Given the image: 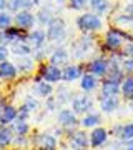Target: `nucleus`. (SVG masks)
<instances>
[{
  "label": "nucleus",
  "instance_id": "obj_16",
  "mask_svg": "<svg viewBox=\"0 0 133 150\" xmlns=\"http://www.w3.org/2000/svg\"><path fill=\"white\" fill-rule=\"evenodd\" d=\"M83 74H85V72H83V69H82V65L68 64L67 67L62 69V82H65V83H73V82H78Z\"/></svg>",
  "mask_w": 133,
  "mask_h": 150
},
{
  "label": "nucleus",
  "instance_id": "obj_46",
  "mask_svg": "<svg viewBox=\"0 0 133 150\" xmlns=\"http://www.w3.org/2000/svg\"><path fill=\"white\" fill-rule=\"evenodd\" d=\"M122 150H133V140L132 142H128V144H123Z\"/></svg>",
  "mask_w": 133,
  "mask_h": 150
},
{
  "label": "nucleus",
  "instance_id": "obj_25",
  "mask_svg": "<svg viewBox=\"0 0 133 150\" xmlns=\"http://www.w3.org/2000/svg\"><path fill=\"white\" fill-rule=\"evenodd\" d=\"M101 122H103V118H101V113L96 112V110H93V112L87 113V115H83V117L80 118V125L83 127V129H96V127H100Z\"/></svg>",
  "mask_w": 133,
  "mask_h": 150
},
{
  "label": "nucleus",
  "instance_id": "obj_22",
  "mask_svg": "<svg viewBox=\"0 0 133 150\" xmlns=\"http://www.w3.org/2000/svg\"><path fill=\"white\" fill-rule=\"evenodd\" d=\"M32 93L35 97H40V98L45 100V98L53 95V85L45 80H35L32 85Z\"/></svg>",
  "mask_w": 133,
  "mask_h": 150
},
{
  "label": "nucleus",
  "instance_id": "obj_14",
  "mask_svg": "<svg viewBox=\"0 0 133 150\" xmlns=\"http://www.w3.org/2000/svg\"><path fill=\"white\" fill-rule=\"evenodd\" d=\"M108 67H110V62H108V57H95L88 62V72L93 74L98 79H105L106 72H108Z\"/></svg>",
  "mask_w": 133,
  "mask_h": 150
},
{
  "label": "nucleus",
  "instance_id": "obj_36",
  "mask_svg": "<svg viewBox=\"0 0 133 150\" xmlns=\"http://www.w3.org/2000/svg\"><path fill=\"white\" fill-rule=\"evenodd\" d=\"M45 110H47V112H57V110H60V105H58V102H57L55 95L45 98Z\"/></svg>",
  "mask_w": 133,
  "mask_h": 150
},
{
  "label": "nucleus",
  "instance_id": "obj_37",
  "mask_svg": "<svg viewBox=\"0 0 133 150\" xmlns=\"http://www.w3.org/2000/svg\"><path fill=\"white\" fill-rule=\"evenodd\" d=\"M122 70L125 75H133V59L123 57L122 59Z\"/></svg>",
  "mask_w": 133,
  "mask_h": 150
},
{
  "label": "nucleus",
  "instance_id": "obj_29",
  "mask_svg": "<svg viewBox=\"0 0 133 150\" xmlns=\"http://www.w3.org/2000/svg\"><path fill=\"white\" fill-rule=\"evenodd\" d=\"M120 95L127 102L133 100V75H127L123 79L122 85H120Z\"/></svg>",
  "mask_w": 133,
  "mask_h": 150
},
{
  "label": "nucleus",
  "instance_id": "obj_7",
  "mask_svg": "<svg viewBox=\"0 0 133 150\" xmlns=\"http://www.w3.org/2000/svg\"><path fill=\"white\" fill-rule=\"evenodd\" d=\"M95 48V40L91 35H82L77 42L72 45V57L77 60L85 59V55H88Z\"/></svg>",
  "mask_w": 133,
  "mask_h": 150
},
{
  "label": "nucleus",
  "instance_id": "obj_44",
  "mask_svg": "<svg viewBox=\"0 0 133 150\" xmlns=\"http://www.w3.org/2000/svg\"><path fill=\"white\" fill-rule=\"evenodd\" d=\"M123 13H127V15H133V2H130V4L125 5V12H123Z\"/></svg>",
  "mask_w": 133,
  "mask_h": 150
},
{
  "label": "nucleus",
  "instance_id": "obj_26",
  "mask_svg": "<svg viewBox=\"0 0 133 150\" xmlns=\"http://www.w3.org/2000/svg\"><path fill=\"white\" fill-rule=\"evenodd\" d=\"M88 7H90V12L103 17L110 12L112 4H110V0H88Z\"/></svg>",
  "mask_w": 133,
  "mask_h": 150
},
{
  "label": "nucleus",
  "instance_id": "obj_3",
  "mask_svg": "<svg viewBox=\"0 0 133 150\" xmlns=\"http://www.w3.org/2000/svg\"><path fill=\"white\" fill-rule=\"evenodd\" d=\"M45 32H47V40L55 43V47H60L67 40V35H68V32H67V23L58 15L48 23V27L45 28Z\"/></svg>",
  "mask_w": 133,
  "mask_h": 150
},
{
  "label": "nucleus",
  "instance_id": "obj_24",
  "mask_svg": "<svg viewBox=\"0 0 133 150\" xmlns=\"http://www.w3.org/2000/svg\"><path fill=\"white\" fill-rule=\"evenodd\" d=\"M53 95H55V98H57L60 108L67 107V103H72V100H73V97H75L73 92L70 90L68 85H58Z\"/></svg>",
  "mask_w": 133,
  "mask_h": 150
},
{
  "label": "nucleus",
  "instance_id": "obj_43",
  "mask_svg": "<svg viewBox=\"0 0 133 150\" xmlns=\"http://www.w3.org/2000/svg\"><path fill=\"white\" fill-rule=\"evenodd\" d=\"M8 55H10V48L5 47V45H0V64L5 62Z\"/></svg>",
  "mask_w": 133,
  "mask_h": 150
},
{
  "label": "nucleus",
  "instance_id": "obj_1",
  "mask_svg": "<svg viewBox=\"0 0 133 150\" xmlns=\"http://www.w3.org/2000/svg\"><path fill=\"white\" fill-rule=\"evenodd\" d=\"M133 35L132 33L125 32V30H120L117 27L108 28L103 35V48L108 50V52H118L122 50V47L125 45V42H132Z\"/></svg>",
  "mask_w": 133,
  "mask_h": 150
},
{
  "label": "nucleus",
  "instance_id": "obj_48",
  "mask_svg": "<svg viewBox=\"0 0 133 150\" xmlns=\"http://www.w3.org/2000/svg\"><path fill=\"white\" fill-rule=\"evenodd\" d=\"M130 2H133V0H130Z\"/></svg>",
  "mask_w": 133,
  "mask_h": 150
},
{
  "label": "nucleus",
  "instance_id": "obj_47",
  "mask_svg": "<svg viewBox=\"0 0 133 150\" xmlns=\"http://www.w3.org/2000/svg\"><path fill=\"white\" fill-rule=\"evenodd\" d=\"M128 108L133 112V100H130V102H128Z\"/></svg>",
  "mask_w": 133,
  "mask_h": 150
},
{
  "label": "nucleus",
  "instance_id": "obj_18",
  "mask_svg": "<svg viewBox=\"0 0 133 150\" xmlns=\"http://www.w3.org/2000/svg\"><path fill=\"white\" fill-rule=\"evenodd\" d=\"M98 105H100L101 113H115L122 105V98L120 97H100L98 98Z\"/></svg>",
  "mask_w": 133,
  "mask_h": 150
},
{
  "label": "nucleus",
  "instance_id": "obj_23",
  "mask_svg": "<svg viewBox=\"0 0 133 150\" xmlns=\"http://www.w3.org/2000/svg\"><path fill=\"white\" fill-rule=\"evenodd\" d=\"M112 23H113V27L120 28V30H125V32L133 35V15H127V13L115 15L112 18Z\"/></svg>",
  "mask_w": 133,
  "mask_h": 150
},
{
  "label": "nucleus",
  "instance_id": "obj_10",
  "mask_svg": "<svg viewBox=\"0 0 133 150\" xmlns=\"http://www.w3.org/2000/svg\"><path fill=\"white\" fill-rule=\"evenodd\" d=\"M68 147L70 150H90V135L85 130H75L72 135H68Z\"/></svg>",
  "mask_w": 133,
  "mask_h": 150
},
{
  "label": "nucleus",
  "instance_id": "obj_38",
  "mask_svg": "<svg viewBox=\"0 0 133 150\" xmlns=\"http://www.w3.org/2000/svg\"><path fill=\"white\" fill-rule=\"evenodd\" d=\"M7 10L15 15L17 12L22 10V0H8V5H7Z\"/></svg>",
  "mask_w": 133,
  "mask_h": 150
},
{
  "label": "nucleus",
  "instance_id": "obj_34",
  "mask_svg": "<svg viewBox=\"0 0 133 150\" xmlns=\"http://www.w3.org/2000/svg\"><path fill=\"white\" fill-rule=\"evenodd\" d=\"M13 23V17L8 10L0 12V30H8Z\"/></svg>",
  "mask_w": 133,
  "mask_h": 150
},
{
  "label": "nucleus",
  "instance_id": "obj_41",
  "mask_svg": "<svg viewBox=\"0 0 133 150\" xmlns=\"http://www.w3.org/2000/svg\"><path fill=\"white\" fill-rule=\"evenodd\" d=\"M48 4L55 12H60L63 7H67V0H48Z\"/></svg>",
  "mask_w": 133,
  "mask_h": 150
},
{
  "label": "nucleus",
  "instance_id": "obj_31",
  "mask_svg": "<svg viewBox=\"0 0 133 150\" xmlns=\"http://www.w3.org/2000/svg\"><path fill=\"white\" fill-rule=\"evenodd\" d=\"M10 127H12V130H13V134L20 135V137H27V135L30 134V130H32L28 120H20V118H17Z\"/></svg>",
  "mask_w": 133,
  "mask_h": 150
},
{
  "label": "nucleus",
  "instance_id": "obj_13",
  "mask_svg": "<svg viewBox=\"0 0 133 150\" xmlns=\"http://www.w3.org/2000/svg\"><path fill=\"white\" fill-rule=\"evenodd\" d=\"M47 32L43 28H33L27 35V43L32 47V50H40V48L47 47Z\"/></svg>",
  "mask_w": 133,
  "mask_h": 150
},
{
  "label": "nucleus",
  "instance_id": "obj_30",
  "mask_svg": "<svg viewBox=\"0 0 133 150\" xmlns=\"http://www.w3.org/2000/svg\"><path fill=\"white\" fill-rule=\"evenodd\" d=\"M17 69L20 74H30L33 69H35V60H33L32 55L28 57H17Z\"/></svg>",
  "mask_w": 133,
  "mask_h": 150
},
{
  "label": "nucleus",
  "instance_id": "obj_11",
  "mask_svg": "<svg viewBox=\"0 0 133 150\" xmlns=\"http://www.w3.org/2000/svg\"><path fill=\"white\" fill-rule=\"evenodd\" d=\"M70 57H72V54H70L63 45H60V47H53L52 52L48 54V64L57 65V67H60V69H63V67L68 65Z\"/></svg>",
  "mask_w": 133,
  "mask_h": 150
},
{
  "label": "nucleus",
  "instance_id": "obj_5",
  "mask_svg": "<svg viewBox=\"0 0 133 150\" xmlns=\"http://www.w3.org/2000/svg\"><path fill=\"white\" fill-rule=\"evenodd\" d=\"M70 108H72L78 117H83V115H87V113H90V112L95 110V100H93V97H91L90 93L82 92V93L73 97V100L70 103Z\"/></svg>",
  "mask_w": 133,
  "mask_h": 150
},
{
  "label": "nucleus",
  "instance_id": "obj_40",
  "mask_svg": "<svg viewBox=\"0 0 133 150\" xmlns=\"http://www.w3.org/2000/svg\"><path fill=\"white\" fill-rule=\"evenodd\" d=\"M122 55L123 57H128V59H133V40L132 42H125V45L122 47Z\"/></svg>",
  "mask_w": 133,
  "mask_h": 150
},
{
  "label": "nucleus",
  "instance_id": "obj_28",
  "mask_svg": "<svg viewBox=\"0 0 133 150\" xmlns=\"http://www.w3.org/2000/svg\"><path fill=\"white\" fill-rule=\"evenodd\" d=\"M13 140H15V134L10 125H0V150L12 145Z\"/></svg>",
  "mask_w": 133,
  "mask_h": 150
},
{
  "label": "nucleus",
  "instance_id": "obj_2",
  "mask_svg": "<svg viewBox=\"0 0 133 150\" xmlns=\"http://www.w3.org/2000/svg\"><path fill=\"white\" fill-rule=\"evenodd\" d=\"M75 25L83 35H93L103 28V18L93 12H83L75 18Z\"/></svg>",
  "mask_w": 133,
  "mask_h": 150
},
{
  "label": "nucleus",
  "instance_id": "obj_33",
  "mask_svg": "<svg viewBox=\"0 0 133 150\" xmlns=\"http://www.w3.org/2000/svg\"><path fill=\"white\" fill-rule=\"evenodd\" d=\"M22 105H25L27 110H28L30 113H33V112H37L38 108H40V100H38V97H35V95H25Z\"/></svg>",
  "mask_w": 133,
  "mask_h": 150
},
{
  "label": "nucleus",
  "instance_id": "obj_8",
  "mask_svg": "<svg viewBox=\"0 0 133 150\" xmlns=\"http://www.w3.org/2000/svg\"><path fill=\"white\" fill-rule=\"evenodd\" d=\"M35 80H45L48 83H60L62 82V69L57 67V65H52V64H42L40 67V72H38V77Z\"/></svg>",
  "mask_w": 133,
  "mask_h": 150
},
{
  "label": "nucleus",
  "instance_id": "obj_6",
  "mask_svg": "<svg viewBox=\"0 0 133 150\" xmlns=\"http://www.w3.org/2000/svg\"><path fill=\"white\" fill-rule=\"evenodd\" d=\"M58 144V137L48 132H40L32 137V145L35 147V150H57Z\"/></svg>",
  "mask_w": 133,
  "mask_h": 150
},
{
  "label": "nucleus",
  "instance_id": "obj_20",
  "mask_svg": "<svg viewBox=\"0 0 133 150\" xmlns=\"http://www.w3.org/2000/svg\"><path fill=\"white\" fill-rule=\"evenodd\" d=\"M120 82L103 79L100 83V97H120Z\"/></svg>",
  "mask_w": 133,
  "mask_h": 150
},
{
  "label": "nucleus",
  "instance_id": "obj_12",
  "mask_svg": "<svg viewBox=\"0 0 133 150\" xmlns=\"http://www.w3.org/2000/svg\"><path fill=\"white\" fill-rule=\"evenodd\" d=\"M110 134H113L115 140L122 142V144H128L133 140V122H127V123H117L113 125Z\"/></svg>",
  "mask_w": 133,
  "mask_h": 150
},
{
  "label": "nucleus",
  "instance_id": "obj_27",
  "mask_svg": "<svg viewBox=\"0 0 133 150\" xmlns=\"http://www.w3.org/2000/svg\"><path fill=\"white\" fill-rule=\"evenodd\" d=\"M18 74H20V72H18L15 64H12L8 60H5V62L0 64V79H2V80H12V79H15Z\"/></svg>",
  "mask_w": 133,
  "mask_h": 150
},
{
  "label": "nucleus",
  "instance_id": "obj_15",
  "mask_svg": "<svg viewBox=\"0 0 133 150\" xmlns=\"http://www.w3.org/2000/svg\"><path fill=\"white\" fill-rule=\"evenodd\" d=\"M90 145L91 149H100L103 145L108 144V140H110V130H106L105 127H96L90 132Z\"/></svg>",
  "mask_w": 133,
  "mask_h": 150
},
{
  "label": "nucleus",
  "instance_id": "obj_42",
  "mask_svg": "<svg viewBox=\"0 0 133 150\" xmlns=\"http://www.w3.org/2000/svg\"><path fill=\"white\" fill-rule=\"evenodd\" d=\"M18 118H20V120H28V118H30V112L27 110L25 105L18 107Z\"/></svg>",
  "mask_w": 133,
  "mask_h": 150
},
{
  "label": "nucleus",
  "instance_id": "obj_21",
  "mask_svg": "<svg viewBox=\"0 0 133 150\" xmlns=\"http://www.w3.org/2000/svg\"><path fill=\"white\" fill-rule=\"evenodd\" d=\"M35 17H37V23L40 27H48V23L57 17V12L53 10L50 5H40Z\"/></svg>",
  "mask_w": 133,
  "mask_h": 150
},
{
  "label": "nucleus",
  "instance_id": "obj_17",
  "mask_svg": "<svg viewBox=\"0 0 133 150\" xmlns=\"http://www.w3.org/2000/svg\"><path fill=\"white\" fill-rule=\"evenodd\" d=\"M80 90L85 92V93H93L95 90H98L100 88V79L98 77H95L93 74H90V72H85V74L82 75V79H80Z\"/></svg>",
  "mask_w": 133,
  "mask_h": 150
},
{
  "label": "nucleus",
  "instance_id": "obj_9",
  "mask_svg": "<svg viewBox=\"0 0 133 150\" xmlns=\"http://www.w3.org/2000/svg\"><path fill=\"white\" fill-rule=\"evenodd\" d=\"M13 23L17 28H20L23 32H30L37 23V17L32 10H20L13 15Z\"/></svg>",
  "mask_w": 133,
  "mask_h": 150
},
{
  "label": "nucleus",
  "instance_id": "obj_35",
  "mask_svg": "<svg viewBox=\"0 0 133 150\" xmlns=\"http://www.w3.org/2000/svg\"><path fill=\"white\" fill-rule=\"evenodd\" d=\"M67 2H68L67 7L73 12H82L83 13V10H87V7H88V0H67Z\"/></svg>",
  "mask_w": 133,
  "mask_h": 150
},
{
  "label": "nucleus",
  "instance_id": "obj_4",
  "mask_svg": "<svg viewBox=\"0 0 133 150\" xmlns=\"http://www.w3.org/2000/svg\"><path fill=\"white\" fill-rule=\"evenodd\" d=\"M57 123H58V127H62L65 130L67 135H72L80 127V117L72 108L63 107L57 112Z\"/></svg>",
  "mask_w": 133,
  "mask_h": 150
},
{
  "label": "nucleus",
  "instance_id": "obj_45",
  "mask_svg": "<svg viewBox=\"0 0 133 150\" xmlns=\"http://www.w3.org/2000/svg\"><path fill=\"white\" fill-rule=\"evenodd\" d=\"M7 5H8V0H0V12L7 10Z\"/></svg>",
  "mask_w": 133,
  "mask_h": 150
},
{
  "label": "nucleus",
  "instance_id": "obj_19",
  "mask_svg": "<svg viewBox=\"0 0 133 150\" xmlns=\"http://www.w3.org/2000/svg\"><path fill=\"white\" fill-rule=\"evenodd\" d=\"M18 118V108L12 103H5L0 107V125H12Z\"/></svg>",
  "mask_w": 133,
  "mask_h": 150
},
{
  "label": "nucleus",
  "instance_id": "obj_32",
  "mask_svg": "<svg viewBox=\"0 0 133 150\" xmlns=\"http://www.w3.org/2000/svg\"><path fill=\"white\" fill-rule=\"evenodd\" d=\"M32 47L28 45L27 42H22V43H15L10 47V54H13L15 57H28L32 55Z\"/></svg>",
  "mask_w": 133,
  "mask_h": 150
},
{
  "label": "nucleus",
  "instance_id": "obj_39",
  "mask_svg": "<svg viewBox=\"0 0 133 150\" xmlns=\"http://www.w3.org/2000/svg\"><path fill=\"white\" fill-rule=\"evenodd\" d=\"M42 0H22V10H32L35 7H40Z\"/></svg>",
  "mask_w": 133,
  "mask_h": 150
}]
</instances>
